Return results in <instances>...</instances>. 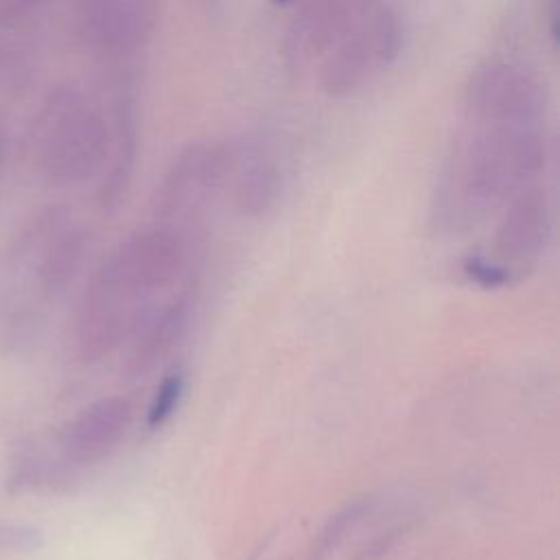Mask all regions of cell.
Masks as SVG:
<instances>
[{"mask_svg":"<svg viewBox=\"0 0 560 560\" xmlns=\"http://www.w3.org/2000/svg\"><path fill=\"white\" fill-rule=\"evenodd\" d=\"M112 129L101 109L74 88L57 90L37 118L35 149L46 177L83 182L107 160Z\"/></svg>","mask_w":560,"mask_h":560,"instance_id":"3","label":"cell"},{"mask_svg":"<svg viewBox=\"0 0 560 560\" xmlns=\"http://www.w3.org/2000/svg\"><path fill=\"white\" fill-rule=\"evenodd\" d=\"M551 236V206L538 186H525L508 199L505 214L497 230V254L503 269H525L534 265Z\"/></svg>","mask_w":560,"mask_h":560,"instance_id":"9","label":"cell"},{"mask_svg":"<svg viewBox=\"0 0 560 560\" xmlns=\"http://www.w3.org/2000/svg\"><path fill=\"white\" fill-rule=\"evenodd\" d=\"M234 195L236 203L247 214L267 212L280 192V171L276 162L258 147L234 144Z\"/></svg>","mask_w":560,"mask_h":560,"instance_id":"12","label":"cell"},{"mask_svg":"<svg viewBox=\"0 0 560 560\" xmlns=\"http://www.w3.org/2000/svg\"><path fill=\"white\" fill-rule=\"evenodd\" d=\"M234 142H192L171 162L155 195L164 225L197 217L230 179Z\"/></svg>","mask_w":560,"mask_h":560,"instance_id":"5","label":"cell"},{"mask_svg":"<svg viewBox=\"0 0 560 560\" xmlns=\"http://www.w3.org/2000/svg\"><path fill=\"white\" fill-rule=\"evenodd\" d=\"M276 4H287V2H291V0H273Z\"/></svg>","mask_w":560,"mask_h":560,"instance_id":"17","label":"cell"},{"mask_svg":"<svg viewBox=\"0 0 560 560\" xmlns=\"http://www.w3.org/2000/svg\"><path fill=\"white\" fill-rule=\"evenodd\" d=\"M184 374L182 372H171L168 376L162 378V383L155 387V394L149 402L147 409V427L158 429L162 427L177 409L182 394H184Z\"/></svg>","mask_w":560,"mask_h":560,"instance_id":"15","label":"cell"},{"mask_svg":"<svg viewBox=\"0 0 560 560\" xmlns=\"http://www.w3.org/2000/svg\"><path fill=\"white\" fill-rule=\"evenodd\" d=\"M158 0H79V26L92 48L120 57L153 33Z\"/></svg>","mask_w":560,"mask_h":560,"instance_id":"8","label":"cell"},{"mask_svg":"<svg viewBox=\"0 0 560 560\" xmlns=\"http://www.w3.org/2000/svg\"><path fill=\"white\" fill-rule=\"evenodd\" d=\"M376 0H306L289 22L282 55L289 70H304L322 59Z\"/></svg>","mask_w":560,"mask_h":560,"instance_id":"7","label":"cell"},{"mask_svg":"<svg viewBox=\"0 0 560 560\" xmlns=\"http://www.w3.org/2000/svg\"><path fill=\"white\" fill-rule=\"evenodd\" d=\"M466 271L486 287H499L503 282H508L510 273L499 265V262H490L486 258H470L466 265Z\"/></svg>","mask_w":560,"mask_h":560,"instance_id":"16","label":"cell"},{"mask_svg":"<svg viewBox=\"0 0 560 560\" xmlns=\"http://www.w3.org/2000/svg\"><path fill=\"white\" fill-rule=\"evenodd\" d=\"M85 236L81 230L66 228L55 234L39 262V287L44 293H57L70 282L81 262Z\"/></svg>","mask_w":560,"mask_h":560,"instance_id":"14","label":"cell"},{"mask_svg":"<svg viewBox=\"0 0 560 560\" xmlns=\"http://www.w3.org/2000/svg\"><path fill=\"white\" fill-rule=\"evenodd\" d=\"M545 105V85L514 63H486L464 88V107L472 125H538Z\"/></svg>","mask_w":560,"mask_h":560,"instance_id":"6","label":"cell"},{"mask_svg":"<svg viewBox=\"0 0 560 560\" xmlns=\"http://www.w3.org/2000/svg\"><path fill=\"white\" fill-rule=\"evenodd\" d=\"M190 315V300L186 293L171 295L155 304L133 328V346L129 352V374L151 372L179 341Z\"/></svg>","mask_w":560,"mask_h":560,"instance_id":"11","label":"cell"},{"mask_svg":"<svg viewBox=\"0 0 560 560\" xmlns=\"http://www.w3.org/2000/svg\"><path fill=\"white\" fill-rule=\"evenodd\" d=\"M186 260L177 228L155 225L122 241L94 273L77 317V348L85 361L109 354L175 282Z\"/></svg>","mask_w":560,"mask_h":560,"instance_id":"1","label":"cell"},{"mask_svg":"<svg viewBox=\"0 0 560 560\" xmlns=\"http://www.w3.org/2000/svg\"><path fill=\"white\" fill-rule=\"evenodd\" d=\"M400 46L402 26L398 15L387 4L374 2L354 28L322 57V90L332 98L354 94L398 57Z\"/></svg>","mask_w":560,"mask_h":560,"instance_id":"4","label":"cell"},{"mask_svg":"<svg viewBox=\"0 0 560 560\" xmlns=\"http://www.w3.org/2000/svg\"><path fill=\"white\" fill-rule=\"evenodd\" d=\"M133 420V405L122 396H109L85 407L68 427L63 435L66 453L81 464L96 462L127 433Z\"/></svg>","mask_w":560,"mask_h":560,"instance_id":"10","label":"cell"},{"mask_svg":"<svg viewBox=\"0 0 560 560\" xmlns=\"http://www.w3.org/2000/svg\"><path fill=\"white\" fill-rule=\"evenodd\" d=\"M446 175L448 210L475 219L508 201L545 168L547 140L538 125H475Z\"/></svg>","mask_w":560,"mask_h":560,"instance_id":"2","label":"cell"},{"mask_svg":"<svg viewBox=\"0 0 560 560\" xmlns=\"http://www.w3.org/2000/svg\"><path fill=\"white\" fill-rule=\"evenodd\" d=\"M109 136V168L105 173L103 186H101V203L103 206H114L120 201L125 195L133 164H136V107L133 98L129 94H120L116 101V112H114V127Z\"/></svg>","mask_w":560,"mask_h":560,"instance_id":"13","label":"cell"}]
</instances>
